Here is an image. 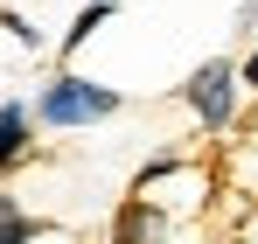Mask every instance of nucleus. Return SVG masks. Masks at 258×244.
Masks as SVG:
<instances>
[{
	"instance_id": "obj_1",
	"label": "nucleus",
	"mask_w": 258,
	"mask_h": 244,
	"mask_svg": "<svg viewBox=\"0 0 258 244\" xmlns=\"http://www.w3.org/2000/svg\"><path fill=\"white\" fill-rule=\"evenodd\" d=\"M119 105H126V98H119L112 84H91V77H77V70H56L28 112H35V126H49V133H70V126H98V119H112Z\"/></svg>"
},
{
	"instance_id": "obj_2",
	"label": "nucleus",
	"mask_w": 258,
	"mask_h": 244,
	"mask_svg": "<svg viewBox=\"0 0 258 244\" xmlns=\"http://www.w3.org/2000/svg\"><path fill=\"white\" fill-rule=\"evenodd\" d=\"M181 98H188V112H196V126H203V133H230V119H237V98H244V84H237V63L210 56L196 77L181 84Z\"/></svg>"
},
{
	"instance_id": "obj_3",
	"label": "nucleus",
	"mask_w": 258,
	"mask_h": 244,
	"mask_svg": "<svg viewBox=\"0 0 258 244\" xmlns=\"http://www.w3.org/2000/svg\"><path fill=\"white\" fill-rule=\"evenodd\" d=\"M168 209L161 203H147V196H126L119 203V216H112V244H161L168 237Z\"/></svg>"
},
{
	"instance_id": "obj_4",
	"label": "nucleus",
	"mask_w": 258,
	"mask_h": 244,
	"mask_svg": "<svg viewBox=\"0 0 258 244\" xmlns=\"http://www.w3.org/2000/svg\"><path fill=\"white\" fill-rule=\"evenodd\" d=\"M28 154H35V112H28L21 98H7V105H0V174L21 167Z\"/></svg>"
},
{
	"instance_id": "obj_5",
	"label": "nucleus",
	"mask_w": 258,
	"mask_h": 244,
	"mask_svg": "<svg viewBox=\"0 0 258 244\" xmlns=\"http://www.w3.org/2000/svg\"><path fill=\"white\" fill-rule=\"evenodd\" d=\"M35 230H42V223H35V216H21L14 196L0 189V244H35Z\"/></svg>"
},
{
	"instance_id": "obj_6",
	"label": "nucleus",
	"mask_w": 258,
	"mask_h": 244,
	"mask_svg": "<svg viewBox=\"0 0 258 244\" xmlns=\"http://www.w3.org/2000/svg\"><path fill=\"white\" fill-rule=\"evenodd\" d=\"M105 21H112V7H98V0H84V14H77V21H70V35H63V56H77V49H84V42L98 35Z\"/></svg>"
},
{
	"instance_id": "obj_7",
	"label": "nucleus",
	"mask_w": 258,
	"mask_h": 244,
	"mask_svg": "<svg viewBox=\"0 0 258 244\" xmlns=\"http://www.w3.org/2000/svg\"><path fill=\"white\" fill-rule=\"evenodd\" d=\"M0 28H7V35H14V42H21V49H42V35H35V28H28L21 14H7V7H0Z\"/></svg>"
},
{
	"instance_id": "obj_8",
	"label": "nucleus",
	"mask_w": 258,
	"mask_h": 244,
	"mask_svg": "<svg viewBox=\"0 0 258 244\" xmlns=\"http://www.w3.org/2000/svg\"><path fill=\"white\" fill-rule=\"evenodd\" d=\"M237 84H244V91H258V49L244 56V63H237Z\"/></svg>"
}]
</instances>
